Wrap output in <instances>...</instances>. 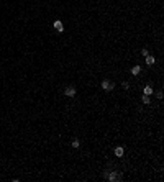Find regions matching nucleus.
I'll use <instances>...</instances> for the list:
<instances>
[{
  "instance_id": "obj_10",
  "label": "nucleus",
  "mask_w": 164,
  "mask_h": 182,
  "mask_svg": "<svg viewBox=\"0 0 164 182\" xmlns=\"http://www.w3.org/2000/svg\"><path fill=\"white\" fill-rule=\"evenodd\" d=\"M141 100H143V103H149V95H143V97H141Z\"/></svg>"
},
{
  "instance_id": "obj_11",
  "label": "nucleus",
  "mask_w": 164,
  "mask_h": 182,
  "mask_svg": "<svg viewBox=\"0 0 164 182\" xmlns=\"http://www.w3.org/2000/svg\"><path fill=\"white\" fill-rule=\"evenodd\" d=\"M141 54H143V56H148L149 53H148V49H146V48H143V49H141Z\"/></svg>"
},
{
  "instance_id": "obj_9",
  "label": "nucleus",
  "mask_w": 164,
  "mask_h": 182,
  "mask_svg": "<svg viewBox=\"0 0 164 182\" xmlns=\"http://www.w3.org/2000/svg\"><path fill=\"white\" fill-rule=\"evenodd\" d=\"M71 146L72 148H79V146H81V143H79V139H72V143H71Z\"/></svg>"
},
{
  "instance_id": "obj_12",
  "label": "nucleus",
  "mask_w": 164,
  "mask_h": 182,
  "mask_svg": "<svg viewBox=\"0 0 164 182\" xmlns=\"http://www.w3.org/2000/svg\"><path fill=\"white\" fill-rule=\"evenodd\" d=\"M156 97H158V99H163V92L158 90V92H156Z\"/></svg>"
},
{
  "instance_id": "obj_7",
  "label": "nucleus",
  "mask_w": 164,
  "mask_h": 182,
  "mask_svg": "<svg viewBox=\"0 0 164 182\" xmlns=\"http://www.w3.org/2000/svg\"><path fill=\"white\" fill-rule=\"evenodd\" d=\"M143 92H144V95H151L154 90H153V87H151V85H146V87L143 89Z\"/></svg>"
},
{
  "instance_id": "obj_4",
  "label": "nucleus",
  "mask_w": 164,
  "mask_h": 182,
  "mask_svg": "<svg viewBox=\"0 0 164 182\" xmlns=\"http://www.w3.org/2000/svg\"><path fill=\"white\" fill-rule=\"evenodd\" d=\"M123 153H125V149L121 148V146H117V148H115V156H117V158H121Z\"/></svg>"
},
{
  "instance_id": "obj_2",
  "label": "nucleus",
  "mask_w": 164,
  "mask_h": 182,
  "mask_svg": "<svg viewBox=\"0 0 164 182\" xmlns=\"http://www.w3.org/2000/svg\"><path fill=\"white\" fill-rule=\"evenodd\" d=\"M64 95H67V97H76V87L64 89Z\"/></svg>"
},
{
  "instance_id": "obj_6",
  "label": "nucleus",
  "mask_w": 164,
  "mask_h": 182,
  "mask_svg": "<svg viewBox=\"0 0 164 182\" xmlns=\"http://www.w3.org/2000/svg\"><path fill=\"white\" fill-rule=\"evenodd\" d=\"M144 57H146V64H148V66H153L154 62H156L154 56H149V54H148V56H144Z\"/></svg>"
},
{
  "instance_id": "obj_8",
  "label": "nucleus",
  "mask_w": 164,
  "mask_h": 182,
  "mask_svg": "<svg viewBox=\"0 0 164 182\" xmlns=\"http://www.w3.org/2000/svg\"><path fill=\"white\" fill-rule=\"evenodd\" d=\"M140 72H141V67H140V66H135L133 69H131V74H133V76H138Z\"/></svg>"
},
{
  "instance_id": "obj_1",
  "label": "nucleus",
  "mask_w": 164,
  "mask_h": 182,
  "mask_svg": "<svg viewBox=\"0 0 164 182\" xmlns=\"http://www.w3.org/2000/svg\"><path fill=\"white\" fill-rule=\"evenodd\" d=\"M121 179V176L118 174L117 171H113V172H110L108 174V181H112V182H115V181H120Z\"/></svg>"
},
{
  "instance_id": "obj_5",
  "label": "nucleus",
  "mask_w": 164,
  "mask_h": 182,
  "mask_svg": "<svg viewBox=\"0 0 164 182\" xmlns=\"http://www.w3.org/2000/svg\"><path fill=\"white\" fill-rule=\"evenodd\" d=\"M54 28L58 31H64V26H62V22H61V20H56L54 22Z\"/></svg>"
},
{
  "instance_id": "obj_3",
  "label": "nucleus",
  "mask_w": 164,
  "mask_h": 182,
  "mask_svg": "<svg viewBox=\"0 0 164 182\" xmlns=\"http://www.w3.org/2000/svg\"><path fill=\"white\" fill-rule=\"evenodd\" d=\"M102 89H104V90H112V89H113V84L105 79V80H102Z\"/></svg>"
}]
</instances>
